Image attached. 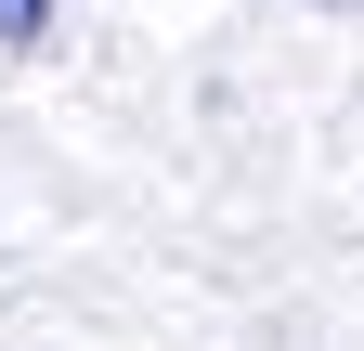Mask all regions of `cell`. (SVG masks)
<instances>
[{"label": "cell", "mask_w": 364, "mask_h": 351, "mask_svg": "<svg viewBox=\"0 0 364 351\" xmlns=\"http://www.w3.org/2000/svg\"><path fill=\"white\" fill-rule=\"evenodd\" d=\"M39 26H53V0H0V53H26Z\"/></svg>", "instance_id": "1"}, {"label": "cell", "mask_w": 364, "mask_h": 351, "mask_svg": "<svg viewBox=\"0 0 364 351\" xmlns=\"http://www.w3.org/2000/svg\"><path fill=\"white\" fill-rule=\"evenodd\" d=\"M326 14H364V0H326Z\"/></svg>", "instance_id": "2"}]
</instances>
